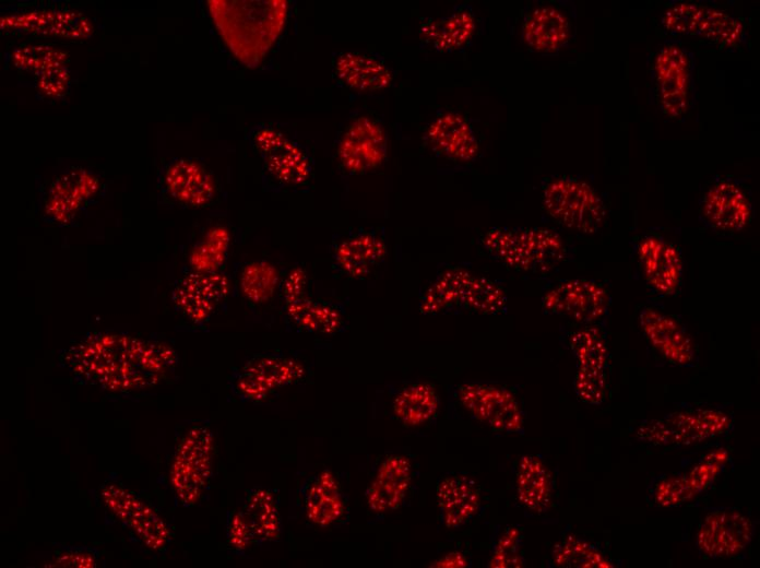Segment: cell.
I'll list each match as a JSON object with an SVG mask.
<instances>
[{
    "mask_svg": "<svg viewBox=\"0 0 760 568\" xmlns=\"http://www.w3.org/2000/svg\"><path fill=\"white\" fill-rule=\"evenodd\" d=\"M213 15L229 47L247 64L258 63L280 35L285 1H214Z\"/></svg>",
    "mask_w": 760,
    "mask_h": 568,
    "instance_id": "1",
    "label": "cell"
},
{
    "mask_svg": "<svg viewBox=\"0 0 760 568\" xmlns=\"http://www.w3.org/2000/svg\"><path fill=\"white\" fill-rule=\"evenodd\" d=\"M482 241L492 257L524 271L553 267L561 260L565 251L557 234L539 228H494Z\"/></svg>",
    "mask_w": 760,
    "mask_h": 568,
    "instance_id": "2",
    "label": "cell"
},
{
    "mask_svg": "<svg viewBox=\"0 0 760 568\" xmlns=\"http://www.w3.org/2000/svg\"><path fill=\"white\" fill-rule=\"evenodd\" d=\"M501 288L491 281L463 270H450L427 289L421 298L423 312L464 308L478 312H498L504 305Z\"/></svg>",
    "mask_w": 760,
    "mask_h": 568,
    "instance_id": "3",
    "label": "cell"
},
{
    "mask_svg": "<svg viewBox=\"0 0 760 568\" xmlns=\"http://www.w3.org/2000/svg\"><path fill=\"white\" fill-rule=\"evenodd\" d=\"M212 452V434L205 425H193L179 441L170 468V480L183 506L195 505L205 490L211 476Z\"/></svg>",
    "mask_w": 760,
    "mask_h": 568,
    "instance_id": "4",
    "label": "cell"
},
{
    "mask_svg": "<svg viewBox=\"0 0 760 568\" xmlns=\"http://www.w3.org/2000/svg\"><path fill=\"white\" fill-rule=\"evenodd\" d=\"M544 205L559 224L582 233H594L605 220V206L584 181L561 177L544 189Z\"/></svg>",
    "mask_w": 760,
    "mask_h": 568,
    "instance_id": "5",
    "label": "cell"
},
{
    "mask_svg": "<svg viewBox=\"0 0 760 568\" xmlns=\"http://www.w3.org/2000/svg\"><path fill=\"white\" fill-rule=\"evenodd\" d=\"M729 417L714 410L680 411L642 424L640 439L655 445H693L725 433Z\"/></svg>",
    "mask_w": 760,
    "mask_h": 568,
    "instance_id": "6",
    "label": "cell"
},
{
    "mask_svg": "<svg viewBox=\"0 0 760 568\" xmlns=\"http://www.w3.org/2000/svg\"><path fill=\"white\" fill-rule=\"evenodd\" d=\"M663 24L672 33L699 36L724 48L737 46L744 32L737 19L696 3L672 5L664 13Z\"/></svg>",
    "mask_w": 760,
    "mask_h": 568,
    "instance_id": "7",
    "label": "cell"
},
{
    "mask_svg": "<svg viewBox=\"0 0 760 568\" xmlns=\"http://www.w3.org/2000/svg\"><path fill=\"white\" fill-rule=\"evenodd\" d=\"M459 400L477 421L502 433L523 430V413L515 397L507 389L483 383L459 388Z\"/></svg>",
    "mask_w": 760,
    "mask_h": 568,
    "instance_id": "8",
    "label": "cell"
},
{
    "mask_svg": "<svg viewBox=\"0 0 760 568\" xmlns=\"http://www.w3.org/2000/svg\"><path fill=\"white\" fill-rule=\"evenodd\" d=\"M252 142L261 154L269 174L286 185H301L311 174V162L305 151L273 127H260Z\"/></svg>",
    "mask_w": 760,
    "mask_h": 568,
    "instance_id": "9",
    "label": "cell"
},
{
    "mask_svg": "<svg viewBox=\"0 0 760 568\" xmlns=\"http://www.w3.org/2000/svg\"><path fill=\"white\" fill-rule=\"evenodd\" d=\"M106 507L132 530L147 547L161 551L169 531L161 517L143 500L120 484L106 485L100 494Z\"/></svg>",
    "mask_w": 760,
    "mask_h": 568,
    "instance_id": "10",
    "label": "cell"
},
{
    "mask_svg": "<svg viewBox=\"0 0 760 568\" xmlns=\"http://www.w3.org/2000/svg\"><path fill=\"white\" fill-rule=\"evenodd\" d=\"M163 196L186 208L207 205L215 194V182L207 169L195 161L176 158L159 173Z\"/></svg>",
    "mask_w": 760,
    "mask_h": 568,
    "instance_id": "11",
    "label": "cell"
},
{
    "mask_svg": "<svg viewBox=\"0 0 760 568\" xmlns=\"http://www.w3.org/2000/svg\"><path fill=\"white\" fill-rule=\"evenodd\" d=\"M752 524L741 512L719 509L702 521L697 546L710 557H729L739 554L751 541Z\"/></svg>",
    "mask_w": 760,
    "mask_h": 568,
    "instance_id": "12",
    "label": "cell"
},
{
    "mask_svg": "<svg viewBox=\"0 0 760 568\" xmlns=\"http://www.w3.org/2000/svg\"><path fill=\"white\" fill-rule=\"evenodd\" d=\"M608 294L592 281L573 280L558 284L543 298L547 312L569 317L579 322L599 319L607 309Z\"/></svg>",
    "mask_w": 760,
    "mask_h": 568,
    "instance_id": "13",
    "label": "cell"
},
{
    "mask_svg": "<svg viewBox=\"0 0 760 568\" xmlns=\"http://www.w3.org/2000/svg\"><path fill=\"white\" fill-rule=\"evenodd\" d=\"M298 506L309 523L323 529L341 522L346 511L341 486L326 469L302 482L298 488Z\"/></svg>",
    "mask_w": 760,
    "mask_h": 568,
    "instance_id": "14",
    "label": "cell"
},
{
    "mask_svg": "<svg viewBox=\"0 0 760 568\" xmlns=\"http://www.w3.org/2000/svg\"><path fill=\"white\" fill-rule=\"evenodd\" d=\"M385 154V133L379 123L368 117L355 119L346 128L337 147L343 167L353 174L378 167Z\"/></svg>",
    "mask_w": 760,
    "mask_h": 568,
    "instance_id": "15",
    "label": "cell"
},
{
    "mask_svg": "<svg viewBox=\"0 0 760 568\" xmlns=\"http://www.w3.org/2000/svg\"><path fill=\"white\" fill-rule=\"evenodd\" d=\"M411 483L409 460L400 454L387 457L378 466L366 490L368 508L376 513L397 509L404 502Z\"/></svg>",
    "mask_w": 760,
    "mask_h": 568,
    "instance_id": "16",
    "label": "cell"
},
{
    "mask_svg": "<svg viewBox=\"0 0 760 568\" xmlns=\"http://www.w3.org/2000/svg\"><path fill=\"white\" fill-rule=\"evenodd\" d=\"M660 102L665 114L680 116L687 107L688 60L684 51L674 45L663 47L654 62Z\"/></svg>",
    "mask_w": 760,
    "mask_h": 568,
    "instance_id": "17",
    "label": "cell"
},
{
    "mask_svg": "<svg viewBox=\"0 0 760 568\" xmlns=\"http://www.w3.org/2000/svg\"><path fill=\"white\" fill-rule=\"evenodd\" d=\"M640 324L650 344L667 360L677 365H688L692 362V342L674 318L656 309L646 308L640 313Z\"/></svg>",
    "mask_w": 760,
    "mask_h": 568,
    "instance_id": "18",
    "label": "cell"
},
{
    "mask_svg": "<svg viewBox=\"0 0 760 568\" xmlns=\"http://www.w3.org/2000/svg\"><path fill=\"white\" fill-rule=\"evenodd\" d=\"M385 255V244L375 232H357L340 240L332 253L340 274L358 279L371 272Z\"/></svg>",
    "mask_w": 760,
    "mask_h": 568,
    "instance_id": "19",
    "label": "cell"
},
{
    "mask_svg": "<svg viewBox=\"0 0 760 568\" xmlns=\"http://www.w3.org/2000/svg\"><path fill=\"white\" fill-rule=\"evenodd\" d=\"M638 257L648 283L662 294L676 291L681 276V260L674 246L658 237H644Z\"/></svg>",
    "mask_w": 760,
    "mask_h": 568,
    "instance_id": "20",
    "label": "cell"
},
{
    "mask_svg": "<svg viewBox=\"0 0 760 568\" xmlns=\"http://www.w3.org/2000/svg\"><path fill=\"white\" fill-rule=\"evenodd\" d=\"M726 462V452L715 451L690 471L670 476L656 485L655 501L661 506H675L687 501L708 487Z\"/></svg>",
    "mask_w": 760,
    "mask_h": 568,
    "instance_id": "21",
    "label": "cell"
},
{
    "mask_svg": "<svg viewBox=\"0 0 760 568\" xmlns=\"http://www.w3.org/2000/svg\"><path fill=\"white\" fill-rule=\"evenodd\" d=\"M702 212L706 221L722 230L741 229L750 218V203L746 193L734 182L723 180L706 192Z\"/></svg>",
    "mask_w": 760,
    "mask_h": 568,
    "instance_id": "22",
    "label": "cell"
},
{
    "mask_svg": "<svg viewBox=\"0 0 760 568\" xmlns=\"http://www.w3.org/2000/svg\"><path fill=\"white\" fill-rule=\"evenodd\" d=\"M441 522L449 529L468 522L478 511L479 494L474 482L463 475L443 477L437 486Z\"/></svg>",
    "mask_w": 760,
    "mask_h": 568,
    "instance_id": "23",
    "label": "cell"
},
{
    "mask_svg": "<svg viewBox=\"0 0 760 568\" xmlns=\"http://www.w3.org/2000/svg\"><path fill=\"white\" fill-rule=\"evenodd\" d=\"M426 138L430 146L454 159H470L477 152V141L467 121L455 114L438 117L428 128Z\"/></svg>",
    "mask_w": 760,
    "mask_h": 568,
    "instance_id": "24",
    "label": "cell"
},
{
    "mask_svg": "<svg viewBox=\"0 0 760 568\" xmlns=\"http://www.w3.org/2000/svg\"><path fill=\"white\" fill-rule=\"evenodd\" d=\"M242 511L252 530L254 546H262L280 539V497L275 490L265 487L249 489Z\"/></svg>",
    "mask_w": 760,
    "mask_h": 568,
    "instance_id": "25",
    "label": "cell"
},
{
    "mask_svg": "<svg viewBox=\"0 0 760 568\" xmlns=\"http://www.w3.org/2000/svg\"><path fill=\"white\" fill-rule=\"evenodd\" d=\"M223 296V284L213 275L193 274L180 282L174 303L189 319L200 322L209 318Z\"/></svg>",
    "mask_w": 760,
    "mask_h": 568,
    "instance_id": "26",
    "label": "cell"
},
{
    "mask_svg": "<svg viewBox=\"0 0 760 568\" xmlns=\"http://www.w3.org/2000/svg\"><path fill=\"white\" fill-rule=\"evenodd\" d=\"M334 71L340 82L361 92L381 90L392 82L391 72L381 61L356 52L341 54Z\"/></svg>",
    "mask_w": 760,
    "mask_h": 568,
    "instance_id": "27",
    "label": "cell"
},
{
    "mask_svg": "<svg viewBox=\"0 0 760 568\" xmlns=\"http://www.w3.org/2000/svg\"><path fill=\"white\" fill-rule=\"evenodd\" d=\"M569 25L565 15L553 7L533 10L524 21L523 38L538 51L550 52L568 40Z\"/></svg>",
    "mask_w": 760,
    "mask_h": 568,
    "instance_id": "28",
    "label": "cell"
},
{
    "mask_svg": "<svg viewBox=\"0 0 760 568\" xmlns=\"http://www.w3.org/2000/svg\"><path fill=\"white\" fill-rule=\"evenodd\" d=\"M284 310L298 331L333 334L343 327L341 311L326 301L295 298L287 303Z\"/></svg>",
    "mask_w": 760,
    "mask_h": 568,
    "instance_id": "29",
    "label": "cell"
},
{
    "mask_svg": "<svg viewBox=\"0 0 760 568\" xmlns=\"http://www.w3.org/2000/svg\"><path fill=\"white\" fill-rule=\"evenodd\" d=\"M260 381L273 393L283 387L299 382L305 367L298 360L283 354H257L240 368Z\"/></svg>",
    "mask_w": 760,
    "mask_h": 568,
    "instance_id": "30",
    "label": "cell"
},
{
    "mask_svg": "<svg viewBox=\"0 0 760 568\" xmlns=\"http://www.w3.org/2000/svg\"><path fill=\"white\" fill-rule=\"evenodd\" d=\"M520 502L533 511H544L551 500V478L545 464L534 455L521 459L516 473Z\"/></svg>",
    "mask_w": 760,
    "mask_h": 568,
    "instance_id": "31",
    "label": "cell"
},
{
    "mask_svg": "<svg viewBox=\"0 0 760 568\" xmlns=\"http://www.w3.org/2000/svg\"><path fill=\"white\" fill-rule=\"evenodd\" d=\"M439 399L427 383H414L399 390L392 401L394 416L404 425L418 426L435 417Z\"/></svg>",
    "mask_w": 760,
    "mask_h": 568,
    "instance_id": "32",
    "label": "cell"
},
{
    "mask_svg": "<svg viewBox=\"0 0 760 568\" xmlns=\"http://www.w3.org/2000/svg\"><path fill=\"white\" fill-rule=\"evenodd\" d=\"M474 17L470 11L462 9L449 16L431 21L421 26L424 40L437 50H453L462 46L473 34Z\"/></svg>",
    "mask_w": 760,
    "mask_h": 568,
    "instance_id": "33",
    "label": "cell"
},
{
    "mask_svg": "<svg viewBox=\"0 0 760 568\" xmlns=\"http://www.w3.org/2000/svg\"><path fill=\"white\" fill-rule=\"evenodd\" d=\"M554 561L561 567H611V563L592 544L569 536L553 553Z\"/></svg>",
    "mask_w": 760,
    "mask_h": 568,
    "instance_id": "34",
    "label": "cell"
},
{
    "mask_svg": "<svg viewBox=\"0 0 760 568\" xmlns=\"http://www.w3.org/2000/svg\"><path fill=\"white\" fill-rule=\"evenodd\" d=\"M571 348L579 368L604 370L607 364V346L595 328H585L571 335Z\"/></svg>",
    "mask_w": 760,
    "mask_h": 568,
    "instance_id": "35",
    "label": "cell"
},
{
    "mask_svg": "<svg viewBox=\"0 0 760 568\" xmlns=\"http://www.w3.org/2000/svg\"><path fill=\"white\" fill-rule=\"evenodd\" d=\"M226 537L228 551L237 556L244 555L249 547L254 546L252 530L242 509L228 512Z\"/></svg>",
    "mask_w": 760,
    "mask_h": 568,
    "instance_id": "36",
    "label": "cell"
},
{
    "mask_svg": "<svg viewBox=\"0 0 760 568\" xmlns=\"http://www.w3.org/2000/svg\"><path fill=\"white\" fill-rule=\"evenodd\" d=\"M606 378L604 370L579 368L575 378V392L587 403L597 404L604 399Z\"/></svg>",
    "mask_w": 760,
    "mask_h": 568,
    "instance_id": "37",
    "label": "cell"
},
{
    "mask_svg": "<svg viewBox=\"0 0 760 568\" xmlns=\"http://www.w3.org/2000/svg\"><path fill=\"white\" fill-rule=\"evenodd\" d=\"M520 536L515 530H510L501 536L491 564L497 567L519 566L520 564Z\"/></svg>",
    "mask_w": 760,
    "mask_h": 568,
    "instance_id": "38",
    "label": "cell"
},
{
    "mask_svg": "<svg viewBox=\"0 0 760 568\" xmlns=\"http://www.w3.org/2000/svg\"><path fill=\"white\" fill-rule=\"evenodd\" d=\"M56 556L57 566L63 567H94L97 558L94 549L86 547H67Z\"/></svg>",
    "mask_w": 760,
    "mask_h": 568,
    "instance_id": "39",
    "label": "cell"
}]
</instances>
